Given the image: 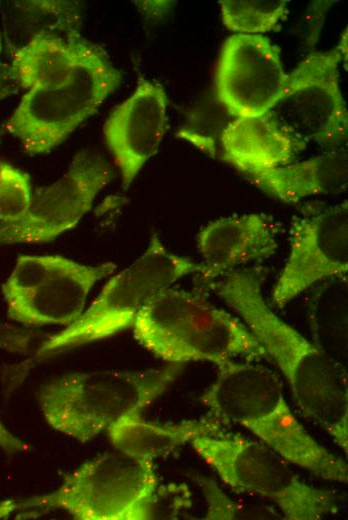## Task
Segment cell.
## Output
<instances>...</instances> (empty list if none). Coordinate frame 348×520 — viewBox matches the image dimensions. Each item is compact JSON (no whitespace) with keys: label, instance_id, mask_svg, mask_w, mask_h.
I'll use <instances>...</instances> for the list:
<instances>
[{"label":"cell","instance_id":"ba28073f","mask_svg":"<svg viewBox=\"0 0 348 520\" xmlns=\"http://www.w3.org/2000/svg\"><path fill=\"white\" fill-rule=\"evenodd\" d=\"M154 462L115 449L83 463L53 492L25 500L27 509L60 510L78 520H144L153 516Z\"/></svg>","mask_w":348,"mask_h":520},{"label":"cell","instance_id":"30bf717a","mask_svg":"<svg viewBox=\"0 0 348 520\" xmlns=\"http://www.w3.org/2000/svg\"><path fill=\"white\" fill-rule=\"evenodd\" d=\"M111 177L101 155L78 153L59 179L33 192L21 219L0 224V246L45 243L71 230L89 212Z\"/></svg>","mask_w":348,"mask_h":520},{"label":"cell","instance_id":"5b68a950","mask_svg":"<svg viewBox=\"0 0 348 520\" xmlns=\"http://www.w3.org/2000/svg\"><path fill=\"white\" fill-rule=\"evenodd\" d=\"M190 444L222 483L272 502L285 519L319 520L335 508L331 491L305 482L294 465L257 439L222 429Z\"/></svg>","mask_w":348,"mask_h":520},{"label":"cell","instance_id":"e0dca14e","mask_svg":"<svg viewBox=\"0 0 348 520\" xmlns=\"http://www.w3.org/2000/svg\"><path fill=\"white\" fill-rule=\"evenodd\" d=\"M348 157L333 148L309 159L274 168L247 178L265 193L286 203L317 195L343 192L347 186Z\"/></svg>","mask_w":348,"mask_h":520},{"label":"cell","instance_id":"5bb4252c","mask_svg":"<svg viewBox=\"0 0 348 520\" xmlns=\"http://www.w3.org/2000/svg\"><path fill=\"white\" fill-rule=\"evenodd\" d=\"M115 268L110 262L93 266L59 256L52 271L36 288L6 303L8 316L29 327H67L84 312L94 285Z\"/></svg>","mask_w":348,"mask_h":520},{"label":"cell","instance_id":"4316f807","mask_svg":"<svg viewBox=\"0 0 348 520\" xmlns=\"http://www.w3.org/2000/svg\"><path fill=\"white\" fill-rule=\"evenodd\" d=\"M25 500L7 499L0 501V520L8 519L19 511L26 510Z\"/></svg>","mask_w":348,"mask_h":520},{"label":"cell","instance_id":"9c48e42d","mask_svg":"<svg viewBox=\"0 0 348 520\" xmlns=\"http://www.w3.org/2000/svg\"><path fill=\"white\" fill-rule=\"evenodd\" d=\"M346 31L336 47L312 52L298 63L267 112L305 147L310 143L337 147L347 139L348 112L339 82V65L347 54Z\"/></svg>","mask_w":348,"mask_h":520},{"label":"cell","instance_id":"603a6c76","mask_svg":"<svg viewBox=\"0 0 348 520\" xmlns=\"http://www.w3.org/2000/svg\"><path fill=\"white\" fill-rule=\"evenodd\" d=\"M207 503V519L283 518L275 510L256 508L231 500L210 480L199 481Z\"/></svg>","mask_w":348,"mask_h":520},{"label":"cell","instance_id":"ac0fdd59","mask_svg":"<svg viewBox=\"0 0 348 520\" xmlns=\"http://www.w3.org/2000/svg\"><path fill=\"white\" fill-rule=\"evenodd\" d=\"M222 425L209 416L161 424L147 421L138 413L120 419L106 431L115 449L154 462L195 437L222 430Z\"/></svg>","mask_w":348,"mask_h":520},{"label":"cell","instance_id":"3957f363","mask_svg":"<svg viewBox=\"0 0 348 520\" xmlns=\"http://www.w3.org/2000/svg\"><path fill=\"white\" fill-rule=\"evenodd\" d=\"M137 342L170 364L207 361L217 366L267 358L246 325L199 292L173 286L156 294L133 325Z\"/></svg>","mask_w":348,"mask_h":520},{"label":"cell","instance_id":"52a82bcc","mask_svg":"<svg viewBox=\"0 0 348 520\" xmlns=\"http://www.w3.org/2000/svg\"><path fill=\"white\" fill-rule=\"evenodd\" d=\"M121 79L106 51L84 39L68 80L54 88L28 90L6 122V130L26 153H48L98 110Z\"/></svg>","mask_w":348,"mask_h":520},{"label":"cell","instance_id":"d4e9b609","mask_svg":"<svg viewBox=\"0 0 348 520\" xmlns=\"http://www.w3.org/2000/svg\"><path fill=\"white\" fill-rule=\"evenodd\" d=\"M0 448L8 453L27 451L29 445L13 435L0 419Z\"/></svg>","mask_w":348,"mask_h":520},{"label":"cell","instance_id":"6da1fadb","mask_svg":"<svg viewBox=\"0 0 348 520\" xmlns=\"http://www.w3.org/2000/svg\"><path fill=\"white\" fill-rule=\"evenodd\" d=\"M265 276V269L254 265L204 285L239 316L260 343L287 380L298 408L347 454L346 369L272 310L263 294Z\"/></svg>","mask_w":348,"mask_h":520},{"label":"cell","instance_id":"484cf974","mask_svg":"<svg viewBox=\"0 0 348 520\" xmlns=\"http://www.w3.org/2000/svg\"><path fill=\"white\" fill-rule=\"evenodd\" d=\"M139 10L148 17L159 18L166 14L172 4V1H136Z\"/></svg>","mask_w":348,"mask_h":520},{"label":"cell","instance_id":"8fae6325","mask_svg":"<svg viewBox=\"0 0 348 520\" xmlns=\"http://www.w3.org/2000/svg\"><path fill=\"white\" fill-rule=\"evenodd\" d=\"M289 253L272 289L281 308L316 284L345 277L348 270L347 201L295 216Z\"/></svg>","mask_w":348,"mask_h":520},{"label":"cell","instance_id":"cb8c5ba5","mask_svg":"<svg viewBox=\"0 0 348 520\" xmlns=\"http://www.w3.org/2000/svg\"><path fill=\"white\" fill-rule=\"evenodd\" d=\"M2 50L3 44L0 34V100L15 93L19 88L11 73L10 65L5 64L2 60Z\"/></svg>","mask_w":348,"mask_h":520},{"label":"cell","instance_id":"8992f818","mask_svg":"<svg viewBox=\"0 0 348 520\" xmlns=\"http://www.w3.org/2000/svg\"><path fill=\"white\" fill-rule=\"evenodd\" d=\"M203 271L201 262L170 251L153 234L144 252L106 283L76 321L40 346L37 358L102 340L132 327L139 312L156 294L185 276Z\"/></svg>","mask_w":348,"mask_h":520},{"label":"cell","instance_id":"d6986e66","mask_svg":"<svg viewBox=\"0 0 348 520\" xmlns=\"http://www.w3.org/2000/svg\"><path fill=\"white\" fill-rule=\"evenodd\" d=\"M84 39L41 32L12 52L10 65L19 87L47 89L68 80L79 58Z\"/></svg>","mask_w":348,"mask_h":520},{"label":"cell","instance_id":"277c9868","mask_svg":"<svg viewBox=\"0 0 348 520\" xmlns=\"http://www.w3.org/2000/svg\"><path fill=\"white\" fill-rule=\"evenodd\" d=\"M184 364L144 370L70 373L45 385L38 401L47 423L85 443L120 419L142 413L180 375Z\"/></svg>","mask_w":348,"mask_h":520},{"label":"cell","instance_id":"4fadbf2b","mask_svg":"<svg viewBox=\"0 0 348 520\" xmlns=\"http://www.w3.org/2000/svg\"><path fill=\"white\" fill-rule=\"evenodd\" d=\"M168 98L161 83L140 77L133 93L103 126L106 144L127 189L158 151L167 130Z\"/></svg>","mask_w":348,"mask_h":520},{"label":"cell","instance_id":"ffe728a7","mask_svg":"<svg viewBox=\"0 0 348 520\" xmlns=\"http://www.w3.org/2000/svg\"><path fill=\"white\" fill-rule=\"evenodd\" d=\"M223 24L237 34L262 35L280 28L288 13L284 0H221Z\"/></svg>","mask_w":348,"mask_h":520},{"label":"cell","instance_id":"7c38bea8","mask_svg":"<svg viewBox=\"0 0 348 520\" xmlns=\"http://www.w3.org/2000/svg\"><path fill=\"white\" fill-rule=\"evenodd\" d=\"M288 74L280 49L264 35L234 34L217 61L215 90L234 118L267 113L279 98Z\"/></svg>","mask_w":348,"mask_h":520},{"label":"cell","instance_id":"9a60e30c","mask_svg":"<svg viewBox=\"0 0 348 520\" xmlns=\"http://www.w3.org/2000/svg\"><path fill=\"white\" fill-rule=\"evenodd\" d=\"M279 228L264 213L222 217L207 223L197 235V248L206 284L232 270L272 256L278 247Z\"/></svg>","mask_w":348,"mask_h":520},{"label":"cell","instance_id":"2e32d148","mask_svg":"<svg viewBox=\"0 0 348 520\" xmlns=\"http://www.w3.org/2000/svg\"><path fill=\"white\" fill-rule=\"evenodd\" d=\"M304 149L267 113L236 117L220 135V157L247 178L292 163Z\"/></svg>","mask_w":348,"mask_h":520},{"label":"cell","instance_id":"44dd1931","mask_svg":"<svg viewBox=\"0 0 348 520\" xmlns=\"http://www.w3.org/2000/svg\"><path fill=\"white\" fill-rule=\"evenodd\" d=\"M32 189L27 174L0 161V221L12 223L29 209Z\"/></svg>","mask_w":348,"mask_h":520},{"label":"cell","instance_id":"7a4b0ae2","mask_svg":"<svg viewBox=\"0 0 348 520\" xmlns=\"http://www.w3.org/2000/svg\"><path fill=\"white\" fill-rule=\"evenodd\" d=\"M218 369L201 398L207 416L246 429L292 465L317 477L347 482L346 462L315 440L297 419L272 369L253 360L226 362Z\"/></svg>","mask_w":348,"mask_h":520},{"label":"cell","instance_id":"7402d4cb","mask_svg":"<svg viewBox=\"0 0 348 520\" xmlns=\"http://www.w3.org/2000/svg\"><path fill=\"white\" fill-rule=\"evenodd\" d=\"M58 255L21 256L2 287L6 303L16 300L36 288L52 271Z\"/></svg>","mask_w":348,"mask_h":520}]
</instances>
